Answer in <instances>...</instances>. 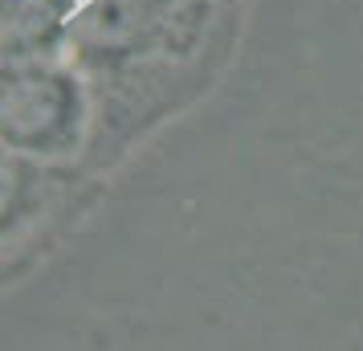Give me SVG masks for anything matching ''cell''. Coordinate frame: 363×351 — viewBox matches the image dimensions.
<instances>
[{
	"label": "cell",
	"mask_w": 363,
	"mask_h": 351,
	"mask_svg": "<svg viewBox=\"0 0 363 351\" xmlns=\"http://www.w3.org/2000/svg\"><path fill=\"white\" fill-rule=\"evenodd\" d=\"M237 0H82L69 62L94 90L82 167L106 180L151 131L208 90L229 57Z\"/></svg>",
	"instance_id": "1"
},
{
	"label": "cell",
	"mask_w": 363,
	"mask_h": 351,
	"mask_svg": "<svg viewBox=\"0 0 363 351\" xmlns=\"http://www.w3.org/2000/svg\"><path fill=\"white\" fill-rule=\"evenodd\" d=\"M0 139L9 155L41 164H82L94 139V90L69 57L4 66Z\"/></svg>",
	"instance_id": "2"
},
{
	"label": "cell",
	"mask_w": 363,
	"mask_h": 351,
	"mask_svg": "<svg viewBox=\"0 0 363 351\" xmlns=\"http://www.w3.org/2000/svg\"><path fill=\"white\" fill-rule=\"evenodd\" d=\"M102 184L82 164H41L4 151V282H21L94 208Z\"/></svg>",
	"instance_id": "3"
},
{
	"label": "cell",
	"mask_w": 363,
	"mask_h": 351,
	"mask_svg": "<svg viewBox=\"0 0 363 351\" xmlns=\"http://www.w3.org/2000/svg\"><path fill=\"white\" fill-rule=\"evenodd\" d=\"M82 0H0V50L4 66L69 57Z\"/></svg>",
	"instance_id": "4"
}]
</instances>
